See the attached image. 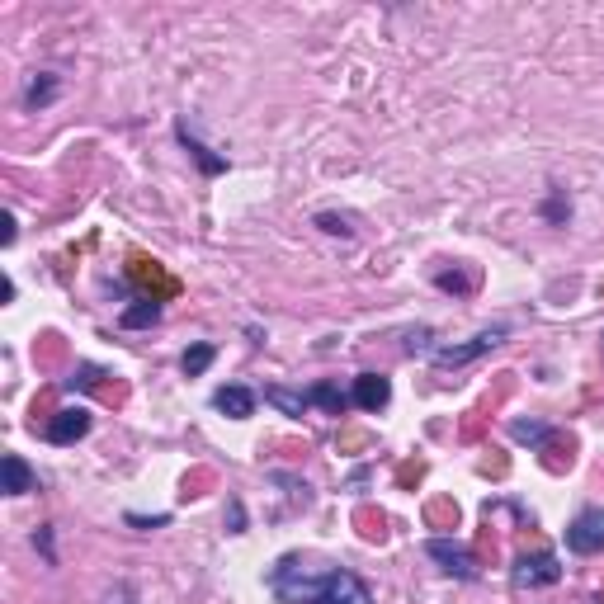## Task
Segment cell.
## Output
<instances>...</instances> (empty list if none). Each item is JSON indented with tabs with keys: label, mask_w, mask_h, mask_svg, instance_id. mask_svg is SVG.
<instances>
[{
	"label": "cell",
	"mask_w": 604,
	"mask_h": 604,
	"mask_svg": "<svg viewBox=\"0 0 604 604\" xmlns=\"http://www.w3.org/2000/svg\"><path fill=\"white\" fill-rule=\"evenodd\" d=\"M133 274H137V279H142V284H161V288H166V293H170V288H175V284H170V279H161V269L151 265V260H133Z\"/></svg>",
	"instance_id": "obj_17"
},
{
	"label": "cell",
	"mask_w": 604,
	"mask_h": 604,
	"mask_svg": "<svg viewBox=\"0 0 604 604\" xmlns=\"http://www.w3.org/2000/svg\"><path fill=\"white\" fill-rule=\"evenodd\" d=\"M161 321V307H156V298H137L128 312H123V326L128 331H137V326H156Z\"/></svg>",
	"instance_id": "obj_12"
},
{
	"label": "cell",
	"mask_w": 604,
	"mask_h": 604,
	"mask_svg": "<svg viewBox=\"0 0 604 604\" xmlns=\"http://www.w3.org/2000/svg\"><path fill=\"white\" fill-rule=\"evenodd\" d=\"M265 402L279 406L284 416H302L307 411V392H288V387H265Z\"/></svg>",
	"instance_id": "obj_11"
},
{
	"label": "cell",
	"mask_w": 604,
	"mask_h": 604,
	"mask_svg": "<svg viewBox=\"0 0 604 604\" xmlns=\"http://www.w3.org/2000/svg\"><path fill=\"white\" fill-rule=\"evenodd\" d=\"M430 350V326H420V331H406V354H425Z\"/></svg>",
	"instance_id": "obj_19"
},
{
	"label": "cell",
	"mask_w": 604,
	"mask_h": 604,
	"mask_svg": "<svg viewBox=\"0 0 604 604\" xmlns=\"http://www.w3.org/2000/svg\"><path fill=\"white\" fill-rule=\"evenodd\" d=\"M269 590L284 604H373L369 586L354 571H307L302 557H284L269 571Z\"/></svg>",
	"instance_id": "obj_1"
},
{
	"label": "cell",
	"mask_w": 604,
	"mask_h": 604,
	"mask_svg": "<svg viewBox=\"0 0 604 604\" xmlns=\"http://www.w3.org/2000/svg\"><path fill=\"white\" fill-rule=\"evenodd\" d=\"M567 548L571 553H581V557L604 553V510H581V515L571 520Z\"/></svg>",
	"instance_id": "obj_4"
},
{
	"label": "cell",
	"mask_w": 604,
	"mask_h": 604,
	"mask_svg": "<svg viewBox=\"0 0 604 604\" xmlns=\"http://www.w3.org/2000/svg\"><path fill=\"white\" fill-rule=\"evenodd\" d=\"M317 227H321V232H331V236H354V227L345 218H336V213H321Z\"/></svg>",
	"instance_id": "obj_18"
},
{
	"label": "cell",
	"mask_w": 604,
	"mask_h": 604,
	"mask_svg": "<svg viewBox=\"0 0 604 604\" xmlns=\"http://www.w3.org/2000/svg\"><path fill=\"white\" fill-rule=\"evenodd\" d=\"M307 402H317V406H326L331 416H340V411L350 406V397H345V392H340L336 383H317L312 392H307Z\"/></svg>",
	"instance_id": "obj_14"
},
{
	"label": "cell",
	"mask_w": 604,
	"mask_h": 604,
	"mask_svg": "<svg viewBox=\"0 0 604 604\" xmlns=\"http://www.w3.org/2000/svg\"><path fill=\"white\" fill-rule=\"evenodd\" d=\"M557 576H562V567H557L553 553H524L515 567H510V581L520 590H534V586H557Z\"/></svg>",
	"instance_id": "obj_3"
},
{
	"label": "cell",
	"mask_w": 604,
	"mask_h": 604,
	"mask_svg": "<svg viewBox=\"0 0 604 604\" xmlns=\"http://www.w3.org/2000/svg\"><path fill=\"white\" fill-rule=\"evenodd\" d=\"M501 340H505V326H491V331H482V336H472L468 345H439L435 364L439 369H463V364H472V359H482L487 350H496Z\"/></svg>",
	"instance_id": "obj_2"
},
{
	"label": "cell",
	"mask_w": 604,
	"mask_h": 604,
	"mask_svg": "<svg viewBox=\"0 0 604 604\" xmlns=\"http://www.w3.org/2000/svg\"><path fill=\"white\" fill-rule=\"evenodd\" d=\"M350 402L359 406V411H373V416H378V411L392 402V383H387L383 373H359V378H354Z\"/></svg>",
	"instance_id": "obj_7"
},
{
	"label": "cell",
	"mask_w": 604,
	"mask_h": 604,
	"mask_svg": "<svg viewBox=\"0 0 604 604\" xmlns=\"http://www.w3.org/2000/svg\"><path fill=\"white\" fill-rule=\"evenodd\" d=\"M104 604H133V590H128V586H118V590H114V595H109V600H104Z\"/></svg>",
	"instance_id": "obj_23"
},
{
	"label": "cell",
	"mask_w": 604,
	"mask_h": 604,
	"mask_svg": "<svg viewBox=\"0 0 604 604\" xmlns=\"http://www.w3.org/2000/svg\"><path fill=\"white\" fill-rule=\"evenodd\" d=\"M435 284L444 288V293H468V284H472V279H463V274H439Z\"/></svg>",
	"instance_id": "obj_20"
},
{
	"label": "cell",
	"mask_w": 604,
	"mask_h": 604,
	"mask_svg": "<svg viewBox=\"0 0 604 604\" xmlns=\"http://www.w3.org/2000/svg\"><path fill=\"white\" fill-rule=\"evenodd\" d=\"M213 406H218L222 416H232V420H246L255 411V392L251 387H241V383H227L213 392Z\"/></svg>",
	"instance_id": "obj_8"
},
{
	"label": "cell",
	"mask_w": 604,
	"mask_h": 604,
	"mask_svg": "<svg viewBox=\"0 0 604 604\" xmlns=\"http://www.w3.org/2000/svg\"><path fill=\"white\" fill-rule=\"evenodd\" d=\"M85 435H90V411H85V406H62V411L48 420L52 444H76V439H85Z\"/></svg>",
	"instance_id": "obj_6"
},
{
	"label": "cell",
	"mask_w": 604,
	"mask_h": 604,
	"mask_svg": "<svg viewBox=\"0 0 604 604\" xmlns=\"http://www.w3.org/2000/svg\"><path fill=\"white\" fill-rule=\"evenodd\" d=\"M510 435L520 439V444H543L553 430H548L543 420H510Z\"/></svg>",
	"instance_id": "obj_16"
},
{
	"label": "cell",
	"mask_w": 604,
	"mask_h": 604,
	"mask_svg": "<svg viewBox=\"0 0 604 604\" xmlns=\"http://www.w3.org/2000/svg\"><path fill=\"white\" fill-rule=\"evenodd\" d=\"M227 520H232V534H241V524H246V510L232 501V510H227Z\"/></svg>",
	"instance_id": "obj_22"
},
{
	"label": "cell",
	"mask_w": 604,
	"mask_h": 604,
	"mask_svg": "<svg viewBox=\"0 0 604 604\" xmlns=\"http://www.w3.org/2000/svg\"><path fill=\"white\" fill-rule=\"evenodd\" d=\"M0 477H5V496L34 491V472H29V463H24L19 453H5V458H0Z\"/></svg>",
	"instance_id": "obj_9"
},
{
	"label": "cell",
	"mask_w": 604,
	"mask_h": 604,
	"mask_svg": "<svg viewBox=\"0 0 604 604\" xmlns=\"http://www.w3.org/2000/svg\"><path fill=\"white\" fill-rule=\"evenodd\" d=\"M52 95H57V76H34L29 81V90H24V109H43V104H52Z\"/></svg>",
	"instance_id": "obj_13"
},
{
	"label": "cell",
	"mask_w": 604,
	"mask_h": 604,
	"mask_svg": "<svg viewBox=\"0 0 604 604\" xmlns=\"http://www.w3.org/2000/svg\"><path fill=\"white\" fill-rule=\"evenodd\" d=\"M175 137L185 142V151H194V161H199V170H203V175H222V170H227V161H222V156H213V151L203 147L199 137L189 133V123H185V118L175 123Z\"/></svg>",
	"instance_id": "obj_10"
},
{
	"label": "cell",
	"mask_w": 604,
	"mask_h": 604,
	"mask_svg": "<svg viewBox=\"0 0 604 604\" xmlns=\"http://www.w3.org/2000/svg\"><path fill=\"white\" fill-rule=\"evenodd\" d=\"M425 553L435 557L449 576H458V581H477V562H472V553L463 548V543H453V538H430Z\"/></svg>",
	"instance_id": "obj_5"
},
{
	"label": "cell",
	"mask_w": 604,
	"mask_h": 604,
	"mask_svg": "<svg viewBox=\"0 0 604 604\" xmlns=\"http://www.w3.org/2000/svg\"><path fill=\"white\" fill-rule=\"evenodd\" d=\"M128 524H137V529H161V524H166V515H128Z\"/></svg>",
	"instance_id": "obj_21"
},
{
	"label": "cell",
	"mask_w": 604,
	"mask_h": 604,
	"mask_svg": "<svg viewBox=\"0 0 604 604\" xmlns=\"http://www.w3.org/2000/svg\"><path fill=\"white\" fill-rule=\"evenodd\" d=\"M213 359H218V350H213V345H194V350H185V359H180V369H185L189 378H199V373L208 369Z\"/></svg>",
	"instance_id": "obj_15"
}]
</instances>
